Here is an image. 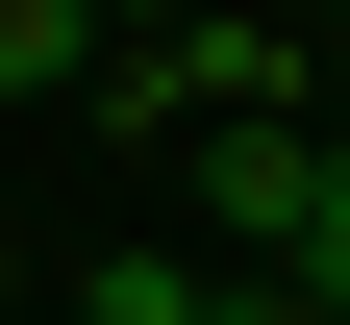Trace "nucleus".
I'll return each instance as SVG.
<instances>
[{
  "instance_id": "nucleus-1",
  "label": "nucleus",
  "mask_w": 350,
  "mask_h": 325,
  "mask_svg": "<svg viewBox=\"0 0 350 325\" xmlns=\"http://www.w3.org/2000/svg\"><path fill=\"white\" fill-rule=\"evenodd\" d=\"M250 275H275L300 325H350V125H325V175H300V225H275V250H250Z\"/></svg>"
},
{
  "instance_id": "nucleus-2",
  "label": "nucleus",
  "mask_w": 350,
  "mask_h": 325,
  "mask_svg": "<svg viewBox=\"0 0 350 325\" xmlns=\"http://www.w3.org/2000/svg\"><path fill=\"white\" fill-rule=\"evenodd\" d=\"M75 51H100V0H0V101H75Z\"/></svg>"
},
{
  "instance_id": "nucleus-3",
  "label": "nucleus",
  "mask_w": 350,
  "mask_h": 325,
  "mask_svg": "<svg viewBox=\"0 0 350 325\" xmlns=\"http://www.w3.org/2000/svg\"><path fill=\"white\" fill-rule=\"evenodd\" d=\"M75 325H200V250H100V275H75Z\"/></svg>"
},
{
  "instance_id": "nucleus-4",
  "label": "nucleus",
  "mask_w": 350,
  "mask_h": 325,
  "mask_svg": "<svg viewBox=\"0 0 350 325\" xmlns=\"http://www.w3.org/2000/svg\"><path fill=\"white\" fill-rule=\"evenodd\" d=\"M200 325H300V300H275V275H250V250H200Z\"/></svg>"
},
{
  "instance_id": "nucleus-5",
  "label": "nucleus",
  "mask_w": 350,
  "mask_h": 325,
  "mask_svg": "<svg viewBox=\"0 0 350 325\" xmlns=\"http://www.w3.org/2000/svg\"><path fill=\"white\" fill-rule=\"evenodd\" d=\"M325 125H350V25H325Z\"/></svg>"
},
{
  "instance_id": "nucleus-6",
  "label": "nucleus",
  "mask_w": 350,
  "mask_h": 325,
  "mask_svg": "<svg viewBox=\"0 0 350 325\" xmlns=\"http://www.w3.org/2000/svg\"><path fill=\"white\" fill-rule=\"evenodd\" d=\"M0 300H25V225H0Z\"/></svg>"
},
{
  "instance_id": "nucleus-7",
  "label": "nucleus",
  "mask_w": 350,
  "mask_h": 325,
  "mask_svg": "<svg viewBox=\"0 0 350 325\" xmlns=\"http://www.w3.org/2000/svg\"><path fill=\"white\" fill-rule=\"evenodd\" d=\"M100 25H175V0H100Z\"/></svg>"
},
{
  "instance_id": "nucleus-8",
  "label": "nucleus",
  "mask_w": 350,
  "mask_h": 325,
  "mask_svg": "<svg viewBox=\"0 0 350 325\" xmlns=\"http://www.w3.org/2000/svg\"><path fill=\"white\" fill-rule=\"evenodd\" d=\"M300 25H350V0H300Z\"/></svg>"
}]
</instances>
